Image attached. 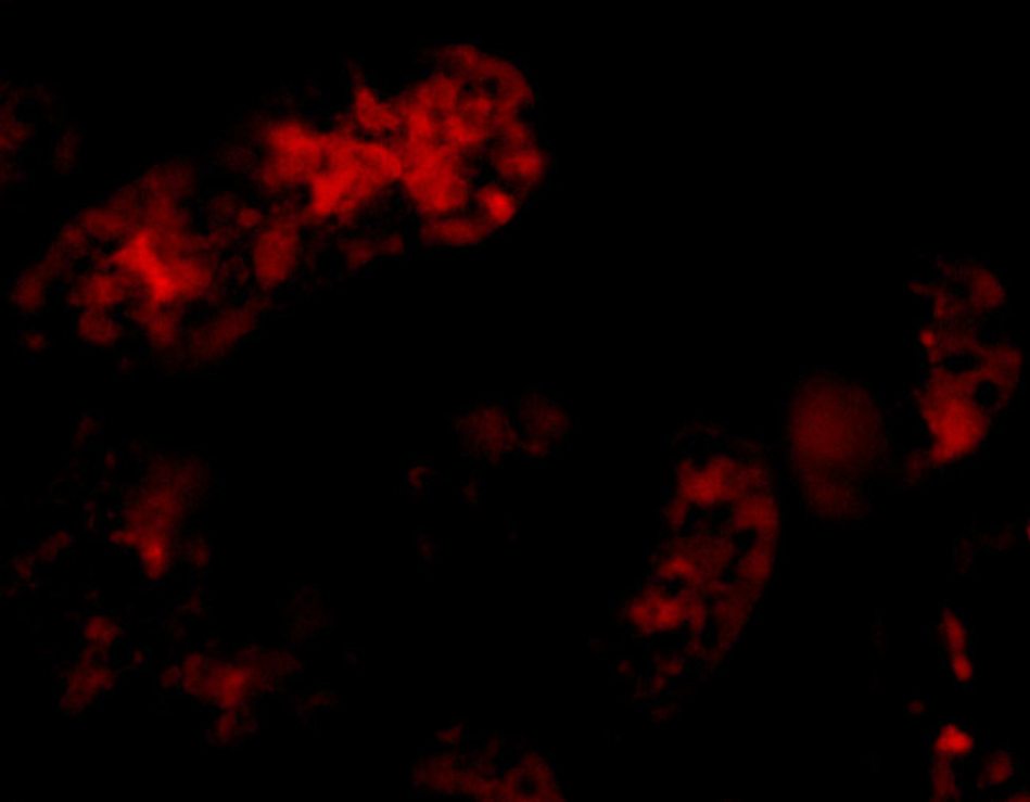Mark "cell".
Wrapping results in <instances>:
<instances>
[{"instance_id":"cell-1","label":"cell","mask_w":1030,"mask_h":802,"mask_svg":"<svg viewBox=\"0 0 1030 802\" xmlns=\"http://www.w3.org/2000/svg\"><path fill=\"white\" fill-rule=\"evenodd\" d=\"M406 170L402 182L409 201L427 216L457 212L468 199V181L458 160L460 151L447 143H403Z\"/></svg>"},{"instance_id":"cell-4","label":"cell","mask_w":1030,"mask_h":802,"mask_svg":"<svg viewBox=\"0 0 1030 802\" xmlns=\"http://www.w3.org/2000/svg\"><path fill=\"white\" fill-rule=\"evenodd\" d=\"M356 113L358 124L368 132L377 133V136L379 133L396 136L402 132V119L395 106L379 101L371 89L364 88L357 92Z\"/></svg>"},{"instance_id":"cell-3","label":"cell","mask_w":1030,"mask_h":802,"mask_svg":"<svg viewBox=\"0 0 1030 802\" xmlns=\"http://www.w3.org/2000/svg\"><path fill=\"white\" fill-rule=\"evenodd\" d=\"M496 170L509 180L533 181L543 175L544 156L532 147H508L495 151Z\"/></svg>"},{"instance_id":"cell-5","label":"cell","mask_w":1030,"mask_h":802,"mask_svg":"<svg viewBox=\"0 0 1030 802\" xmlns=\"http://www.w3.org/2000/svg\"><path fill=\"white\" fill-rule=\"evenodd\" d=\"M479 206L487 224H506L514 218L517 201L508 189L501 186H487L478 194Z\"/></svg>"},{"instance_id":"cell-6","label":"cell","mask_w":1030,"mask_h":802,"mask_svg":"<svg viewBox=\"0 0 1030 802\" xmlns=\"http://www.w3.org/2000/svg\"><path fill=\"white\" fill-rule=\"evenodd\" d=\"M161 685L165 691L174 690V688H181L179 687L178 680L175 679L174 674L170 673V670H165L164 673L161 674Z\"/></svg>"},{"instance_id":"cell-7","label":"cell","mask_w":1030,"mask_h":802,"mask_svg":"<svg viewBox=\"0 0 1030 802\" xmlns=\"http://www.w3.org/2000/svg\"><path fill=\"white\" fill-rule=\"evenodd\" d=\"M141 659H143V655H141V649L130 650V660H132V664H139Z\"/></svg>"},{"instance_id":"cell-2","label":"cell","mask_w":1030,"mask_h":802,"mask_svg":"<svg viewBox=\"0 0 1030 802\" xmlns=\"http://www.w3.org/2000/svg\"><path fill=\"white\" fill-rule=\"evenodd\" d=\"M460 82L447 74H436L415 86L409 98L433 115L446 116L460 105Z\"/></svg>"}]
</instances>
